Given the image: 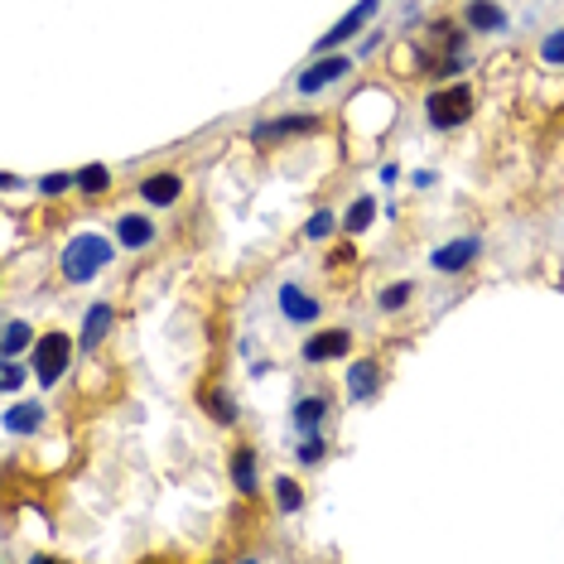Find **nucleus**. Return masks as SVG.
I'll use <instances>...</instances> for the list:
<instances>
[{"mask_svg": "<svg viewBox=\"0 0 564 564\" xmlns=\"http://www.w3.org/2000/svg\"><path fill=\"white\" fill-rule=\"evenodd\" d=\"M140 199L150 207H174L183 199V179L179 174H150L140 179Z\"/></svg>", "mask_w": 564, "mask_h": 564, "instance_id": "14", "label": "nucleus"}, {"mask_svg": "<svg viewBox=\"0 0 564 564\" xmlns=\"http://www.w3.org/2000/svg\"><path fill=\"white\" fill-rule=\"evenodd\" d=\"M112 189V169L106 165H82L78 169V193H88V199H97V193Z\"/></svg>", "mask_w": 564, "mask_h": 564, "instance_id": "21", "label": "nucleus"}, {"mask_svg": "<svg viewBox=\"0 0 564 564\" xmlns=\"http://www.w3.org/2000/svg\"><path fill=\"white\" fill-rule=\"evenodd\" d=\"M68 362H72V338L68 334H44L40 342H34V382L40 386H58L64 382V372H68Z\"/></svg>", "mask_w": 564, "mask_h": 564, "instance_id": "3", "label": "nucleus"}, {"mask_svg": "<svg viewBox=\"0 0 564 564\" xmlns=\"http://www.w3.org/2000/svg\"><path fill=\"white\" fill-rule=\"evenodd\" d=\"M535 54H541L545 68H564V24H560V30H550L545 40L535 44Z\"/></svg>", "mask_w": 564, "mask_h": 564, "instance_id": "24", "label": "nucleus"}, {"mask_svg": "<svg viewBox=\"0 0 564 564\" xmlns=\"http://www.w3.org/2000/svg\"><path fill=\"white\" fill-rule=\"evenodd\" d=\"M112 328H116V309H112V300H97V304H88V314H82L78 342L92 352V348H102V342L112 338Z\"/></svg>", "mask_w": 564, "mask_h": 564, "instance_id": "11", "label": "nucleus"}, {"mask_svg": "<svg viewBox=\"0 0 564 564\" xmlns=\"http://www.w3.org/2000/svg\"><path fill=\"white\" fill-rule=\"evenodd\" d=\"M334 227H338V217L328 213V207H318L309 223H304V241H324V237H334Z\"/></svg>", "mask_w": 564, "mask_h": 564, "instance_id": "26", "label": "nucleus"}, {"mask_svg": "<svg viewBox=\"0 0 564 564\" xmlns=\"http://www.w3.org/2000/svg\"><path fill=\"white\" fill-rule=\"evenodd\" d=\"M232 483H237L241 497L261 493V477H256V449H237V453H232Z\"/></svg>", "mask_w": 564, "mask_h": 564, "instance_id": "17", "label": "nucleus"}, {"mask_svg": "<svg viewBox=\"0 0 564 564\" xmlns=\"http://www.w3.org/2000/svg\"><path fill=\"white\" fill-rule=\"evenodd\" d=\"M463 30L469 34H507L511 15L497 0H463Z\"/></svg>", "mask_w": 564, "mask_h": 564, "instance_id": "10", "label": "nucleus"}, {"mask_svg": "<svg viewBox=\"0 0 564 564\" xmlns=\"http://www.w3.org/2000/svg\"><path fill=\"white\" fill-rule=\"evenodd\" d=\"M376 223V199L372 193H358V199L348 203V213H342V232H352V237H362L366 227Z\"/></svg>", "mask_w": 564, "mask_h": 564, "instance_id": "18", "label": "nucleus"}, {"mask_svg": "<svg viewBox=\"0 0 564 564\" xmlns=\"http://www.w3.org/2000/svg\"><path fill=\"white\" fill-rule=\"evenodd\" d=\"M112 237H116L126 251H145V247H150V241L159 237V227H155L145 213H121L116 223H112Z\"/></svg>", "mask_w": 564, "mask_h": 564, "instance_id": "12", "label": "nucleus"}, {"mask_svg": "<svg viewBox=\"0 0 564 564\" xmlns=\"http://www.w3.org/2000/svg\"><path fill=\"white\" fill-rule=\"evenodd\" d=\"M483 256V237H453L444 241V247H435L429 251V271H439V275H459V271H469V266Z\"/></svg>", "mask_w": 564, "mask_h": 564, "instance_id": "5", "label": "nucleus"}, {"mask_svg": "<svg viewBox=\"0 0 564 564\" xmlns=\"http://www.w3.org/2000/svg\"><path fill=\"white\" fill-rule=\"evenodd\" d=\"M34 328L24 324V318H5V338H0V348H5V358H20V352H34Z\"/></svg>", "mask_w": 564, "mask_h": 564, "instance_id": "19", "label": "nucleus"}, {"mask_svg": "<svg viewBox=\"0 0 564 564\" xmlns=\"http://www.w3.org/2000/svg\"><path fill=\"white\" fill-rule=\"evenodd\" d=\"M324 453H328L324 439H318V435H304V439H300V449H294V463L314 469V463H324Z\"/></svg>", "mask_w": 564, "mask_h": 564, "instance_id": "27", "label": "nucleus"}, {"mask_svg": "<svg viewBox=\"0 0 564 564\" xmlns=\"http://www.w3.org/2000/svg\"><path fill=\"white\" fill-rule=\"evenodd\" d=\"M473 116V88L469 82H449V88L425 97V121L435 131H459Z\"/></svg>", "mask_w": 564, "mask_h": 564, "instance_id": "2", "label": "nucleus"}, {"mask_svg": "<svg viewBox=\"0 0 564 564\" xmlns=\"http://www.w3.org/2000/svg\"><path fill=\"white\" fill-rule=\"evenodd\" d=\"M318 314H324V304L304 285H280V318H285L290 328H309V324H318Z\"/></svg>", "mask_w": 564, "mask_h": 564, "instance_id": "9", "label": "nucleus"}, {"mask_svg": "<svg viewBox=\"0 0 564 564\" xmlns=\"http://www.w3.org/2000/svg\"><path fill=\"white\" fill-rule=\"evenodd\" d=\"M348 72H352V58L348 54H314L309 68L294 72V92L314 97V92H324V88H334V82H342Z\"/></svg>", "mask_w": 564, "mask_h": 564, "instance_id": "4", "label": "nucleus"}, {"mask_svg": "<svg viewBox=\"0 0 564 564\" xmlns=\"http://www.w3.org/2000/svg\"><path fill=\"white\" fill-rule=\"evenodd\" d=\"M324 415H328V401L324 396H300V401H294V410H290V420H294L300 435H318Z\"/></svg>", "mask_w": 564, "mask_h": 564, "instance_id": "15", "label": "nucleus"}, {"mask_svg": "<svg viewBox=\"0 0 564 564\" xmlns=\"http://www.w3.org/2000/svg\"><path fill=\"white\" fill-rule=\"evenodd\" d=\"M203 406H207V415H213L217 425H237V396H227L223 386H217V391H207V396H203Z\"/></svg>", "mask_w": 564, "mask_h": 564, "instance_id": "22", "label": "nucleus"}, {"mask_svg": "<svg viewBox=\"0 0 564 564\" xmlns=\"http://www.w3.org/2000/svg\"><path fill=\"white\" fill-rule=\"evenodd\" d=\"M314 131H318L314 112H290V116L261 121V126L251 131V145H275V140H294V136H314Z\"/></svg>", "mask_w": 564, "mask_h": 564, "instance_id": "7", "label": "nucleus"}, {"mask_svg": "<svg viewBox=\"0 0 564 564\" xmlns=\"http://www.w3.org/2000/svg\"><path fill=\"white\" fill-rule=\"evenodd\" d=\"M44 406H40V401H15V406H10L5 410V429H10V435H34V429H40L44 425Z\"/></svg>", "mask_w": 564, "mask_h": 564, "instance_id": "16", "label": "nucleus"}, {"mask_svg": "<svg viewBox=\"0 0 564 564\" xmlns=\"http://www.w3.org/2000/svg\"><path fill=\"white\" fill-rule=\"evenodd\" d=\"M376 5H382V0H358V5H352V10H348V15H342V20L334 24V30H328V34H324V40H318V44H314V54H338V48H342V44H348V40H358V30H362V24H372V15H376Z\"/></svg>", "mask_w": 564, "mask_h": 564, "instance_id": "6", "label": "nucleus"}, {"mask_svg": "<svg viewBox=\"0 0 564 564\" xmlns=\"http://www.w3.org/2000/svg\"><path fill=\"white\" fill-rule=\"evenodd\" d=\"M34 189H40L44 199H64L68 189H78V174H64V169H58V174H40L34 179Z\"/></svg>", "mask_w": 564, "mask_h": 564, "instance_id": "25", "label": "nucleus"}, {"mask_svg": "<svg viewBox=\"0 0 564 564\" xmlns=\"http://www.w3.org/2000/svg\"><path fill=\"white\" fill-rule=\"evenodd\" d=\"M275 507L294 517V511H304V487L294 483V477H275Z\"/></svg>", "mask_w": 564, "mask_h": 564, "instance_id": "23", "label": "nucleus"}, {"mask_svg": "<svg viewBox=\"0 0 564 564\" xmlns=\"http://www.w3.org/2000/svg\"><path fill=\"white\" fill-rule=\"evenodd\" d=\"M348 396L362 401V406L382 396V366H376V362H352L348 366Z\"/></svg>", "mask_w": 564, "mask_h": 564, "instance_id": "13", "label": "nucleus"}, {"mask_svg": "<svg viewBox=\"0 0 564 564\" xmlns=\"http://www.w3.org/2000/svg\"><path fill=\"white\" fill-rule=\"evenodd\" d=\"M352 352V334L348 328H318L314 338H304V348H300V358L318 366V362H342Z\"/></svg>", "mask_w": 564, "mask_h": 564, "instance_id": "8", "label": "nucleus"}, {"mask_svg": "<svg viewBox=\"0 0 564 564\" xmlns=\"http://www.w3.org/2000/svg\"><path fill=\"white\" fill-rule=\"evenodd\" d=\"M410 300H415V280H396V285L376 290V309H382V314H401Z\"/></svg>", "mask_w": 564, "mask_h": 564, "instance_id": "20", "label": "nucleus"}, {"mask_svg": "<svg viewBox=\"0 0 564 564\" xmlns=\"http://www.w3.org/2000/svg\"><path fill=\"white\" fill-rule=\"evenodd\" d=\"M116 261V247L112 237H97V232H78L64 251H58V271H64L68 285H88Z\"/></svg>", "mask_w": 564, "mask_h": 564, "instance_id": "1", "label": "nucleus"}, {"mask_svg": "<svg viewBox=\"0 0 564 564\" xmlns=\"http://www.w3.org/2000/svg\"><path fill=\"white\" fill-rule=\"evenodd\" d=\"M24 376H30V372L20 366V358H5V366H0V386H5L10 396H15V391L24 386Z\"/></svg>", "mask_w": 564, "mask_h": 564, "instance_id": "28", "label": "nucleus"}]
</instances>
